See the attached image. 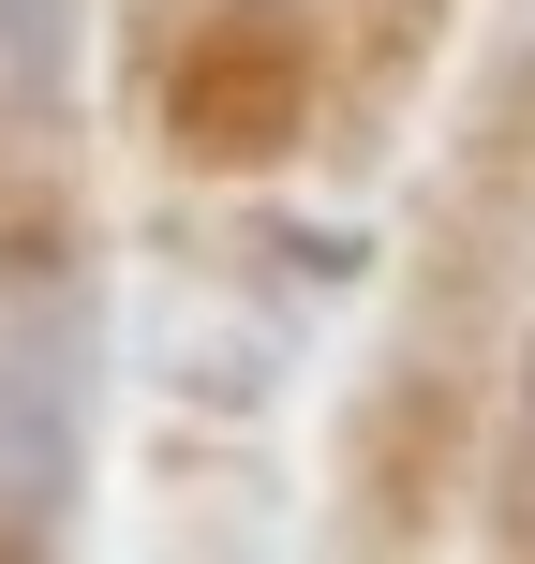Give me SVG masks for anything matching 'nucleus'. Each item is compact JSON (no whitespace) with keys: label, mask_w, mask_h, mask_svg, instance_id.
<instances>
[{"label":"nucleus","mask_w":535,"mask_h":564,"mask_svg":"<svg viewBox=\"0 0 535 564\" xmlns=\"http://www.w3.org/2000/svg\"><path fill=\"white\" fill-rule=\"evenodd\" d=\"M89 476V297L75 282H0V535H60Z\"/></svg>","instance_id":"obj_1"},{"label":"nucleus","mask_w":535,"mask_h":564,"mask_svg":"<svg viewBox=\"0 0 535 564\" xmlns=\"http://www.w3.org/2000/svg\"><path fill=\"white\" fill-rule=\"evenodd\" d=\"M75 105V0H0V119Z\"/></svg>","instance_id":"obj_2"}]
</instances>
